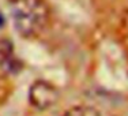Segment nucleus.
Segmentation results:
<instances>
[{"instance_id":"nucleus-1","label":"nucleus","mask_w":128,"mask_h":116,"mask_svg":"<svg viewBox=\"0 0 128 116\" xmlns=\"http://www.w3.org/2000/svg\"><path fill=\"white\" fill-rule=\"evenodd\" d=\"M10 11L15 30L23 37L38 34L48 22V8L42 0H11Z\"/></svg>"},{"instance_id":"nucleus-2","label":"nucleus","mask_w":128,"mask_h":116,"mask_svg":"<svg viewBox=\"0 0 128 116\" xmlns=\"http://www.w3.org/2000/svg\"><path fill=\"white\" fill-rule=\"evenodd\" d=\"M57 91L52 85L44 81H37L30 87V102L38 109H45L54 104Z\"/></svg>"}]
</instances>
